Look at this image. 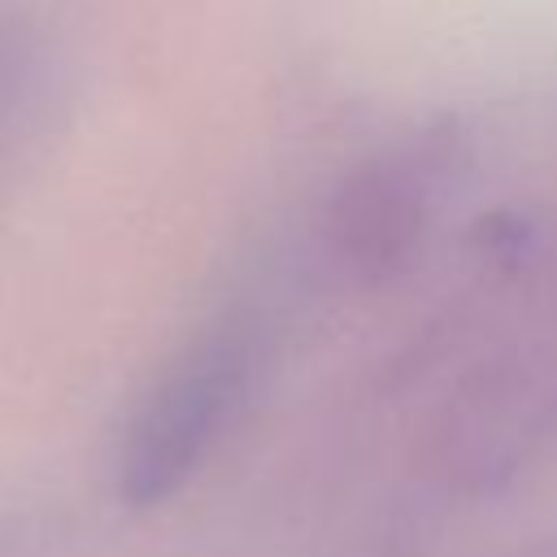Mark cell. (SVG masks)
<instances>
[{
	"label": "cell",
	"instance_id": "obj_1",
	"mask_svg": "<svg viewBox=\"0 0 557 557\" xmlns=\"http://www.w3.org/2000/svg\"><path fill=\"white\" fill-rule=\"evenodd\" d=\"M252 357V322L231 313L205 326L200 339L161 374L122 448V492L131 505L165 500L200 466L248 383Z\"/></svg>",
	"mask_w": 557,
	"mask_h": 557
},
{
	"label": "cell",
	"instance_id": "obj_2",
	"mask_svg": "<svg viewBox=\"0 0 557 557\" xmlns=\"http://www.w3.org/2000/svg\"><path fill=\"white\" fill-rule=\"evenodd\" d=\"M426 218V165L374 161L335 200V248L357 274H387L413 248Z\"/></svg>",
	"mask_w": 557,
	"mask_h": 557
}]
</instances>
